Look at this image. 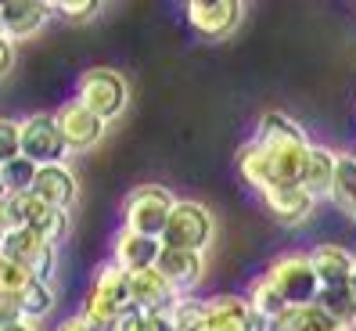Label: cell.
Returning a JSON list of instances; mask_svg holds the SVG:
<instances>
[{
    "instance_id": "cell-1",
    "label": "cell",
    "mask_w": 356,
    "mask_h": 331,
    "mask_svg": "<svg viewBox=\"0 0 356 331\" xmlns=\"http://www.w3.org/2000/svg\"><path fill=\"white\" fill-rule=\"evenodd\" d=\"M252 140L259 144L274 184H299L313 140L306 137V130L299 127L296 119H288L284 112H266L259 119Z\"/></svg>"
},
{
    "instance_id": "cell-2",
    "label": "cell",
    "mask_w": 356,
    "mask_h": 331,
    "mask_svg": "<svg viewBox=\"0 0 356 331\" xmlns=\"http://www.w3.org/2000/svg\"><path fill=\"white\" fill-rule=\"evenodd\" d=\"M134 309V296H130V274H122L115 263L97 266V274L87 288L83 299V317L97 328H115L122 317Z\"/></svg>"
},
{
    "instance_id": "cell-3",
    "label": "cell",
    "mask_w": 356,
    "mask_h": 331,
    "mask_svg": "<svg viewBox=\"0 0 356 331\" xmlns=\"http://www.w3.org/2000/svg\"><path fill=\"white\" fill-rule=\"evenodd\" d=\"M76 101L83 108H90L97 119L104 122H115L122 112H127V101H130V90H127V79L115 69H104V65H94L79 76L76 83Z\"/></svg>"
},
{
    "instance_id": "cell-4",
    "label": "cell",
    "mask_w": 356,
    "mask_h": 331,
    "mask_svg": "<svg viewBox=\"0 0 356 331\" xmlns=\"http://www.w3.org/2000/svg\"><path fill=\"white\" fill-rule=\"evenodd\" d=\"M173 205H177V195L170 188H162V184H140V188L130 191L127 205H122V227L162 241V231L170 223Z\"/></svg>"
},
{
    "instance_id": "cell-5",
    "label": "cell",
    "mask_w": 356,
    "mask_h": 331,
    "mask_svg": "<svg viewBox=\"0 0 356 331\" xmlns=\"http://www.w3.org/2000/svg\"><path fill=\"white\" fill-rule=\"evenodd\" d=\"M263 277L277 288V296L288 306H313L317 296H321V281H317V274H313L309 252H284V256H277L274 263L266 266Z\"/></svg>"
},
{
    "instance_id": "cell-6",
    "label": "cell",
    "mask_w": 356,
    "mask_h": 331,
    "mask_svg": "<svg viewBox=\"0 0 356 331\" xmlns=\"http://www.w3.org/2000/svg\"><path fill=\"white\" fill-rule=\"evenodd\" d=\"M213 234H216L213 213L195 198H177L173 213H170V223H165V231H162V245L205 252V245L213 241Z\"/></svg>"
},
{
    "instance_id": "cell-7",
    "label": "cell",
    "mask_w": 356,
    "mask_h": 331,
    "mask_svg": "<svg viewBox=\"0 0 356 331\" xmlns=\"http://www.w3.org/2000/svg\"><path fill=\"white\" fill-rule=\"evenodd\" d=\"M18 152H22V159H29L33 166L65 162L69 148H65V140H61L54 112H33L26 119H18Z\"/></svg>"
},
{
    "instance_id": "cell-8",
    "label": "cell",
    "mask_w": 356,
    "mask_h": 331,
    "mask_svg": "<svg viewBox=\"0 0 356 331\" xmlns=\"http://www.w3.org/2000/svg\"><path fill=\"white\" fill-rule=\"evenodd\" d=\"M0 252H4L8 259H15L18 266H26L36 281H51L54 271H58V245L44 241L36 231H29V227H15V231H8Z\"/></svg>"
},
{
    "instance_id": "cell-9",
    "label": "cell",
    "mask_w": 356,
    "mask_h": 331,
    "mask_svg": "<svg viewBox=\"0 0 356 331\" xmlns=\"http://www.w3.org/2000/svg\"><path fill=\"white\" fill-rule=\"evenodd\" d=\"M245 8L238 0H191L187 4V22L205 40H223L241 26Z\"/></svg>"
},
{
    "instance_id": "cell-10",
    "label": "cell",
    "mask_w": 356,
    "mask_h": 331,
    "mask_svg": "<svg viewBox=\"0 0 356 331\" xmlns=\"http://www.w3.org/2000/svg\"><path fill=\"white\" fill-rule=\"evenodd\" d=\"M155 271L170 281V288L177 296H191L195 288L205 281V252H195V248H173L162 245Z\"/></svg>"
},
{
    "instance_id": "cell-11",
    "label": "cell",
    "mask_w": 356,
    "mask_h": 331,
    "mask_svg": "<svg viewBox=\"0 0 356 331\" xmlns=\"http://www.w3.org/2000/svg\"><path fill=\"white\" fill-rule=\"evenodd\" d=\"M54 122L61 130V140H65L69 152H90L94 144H101L104 130H108V122L97 119L90 108H83L79 101H69V105H61L54 112Z\"/></svg>"
},
{
    "instance_id": "cell-12",
    "label": "cell",
    "mask_w": 356,
    "mask_h": 331,
    "mask_svg": "<svg viewBox=\"0 0 356 331\" xmlns=\"http://www.w3.org/2000/svg\"><path fill=\"white\" fill-rule=\"evenodd\" d=\"M205 331H274L248 309L245 296H209L205 299Z\"/></svg>"
},
{
    "instance_id": "cell-13",
    "label": "cell",
    "mask_w": 356,
    "mask_h": 331,
    "mask_svg": "<svg viewBox=\"0 0 356 331\" xmlns=\"http://www.w3.org/2000/svg\"><path fill=\"white\" fill-rule=\"evenodd\" d=\"M51 4L47 0H4L0 4V36L18 44V40L36 36L51 22Z\"/></svg>"
},
{
    "instance_id": "cell-14",
    "label": "cell",
    "mask_w": 356,
    "mask_h": 331,
    "mask_svg": "<svg viewBox=\"0 0 356 331\" xmlns=\"http://www.w3.org/2000/svg\"><path fill=\"white\" fill-rule=\"evenodd\" d=\"M263 205L270 209V216H277L284 227H299L313 216L317 209V198H313L302 184H274V188L259 191Z\"/></svg>"
},
{
    "instance_id": "cell-15",
    "label": "cell",
    "mask_w": 356,
    "mask_h": 331,
    "mask_svg": "<svg viewBox=\"0 0 356 331\" xmlns=\"http://www.w3.org/2000/svg\"><path fill=\"white\" fill-rule=\"evenodd\" d=\"M162 252V241L148 238V234H137V231H122L112 241V263L119 266L122 274H140V271H155Z\"/></svg>"
},
{
    "instance_id": "cell-16",
    "label": "cell",
    "mask_w": 356,
    "mask_h": 331,
    "mask_svg": "<svg viewBox=\"0 0 356 331\" xmlns=\"http://www.w3.org/2000/svg\"><path fill=\"white\" fill-rule=\"evenodd\" d=\"M29 191H33L40 202H44V205H51V209L69 213L72 205H76L79 184H76V173L69 170L65 162H54V166H40Z\"/></svg>"
},
{
    "instance_id": "cell-17",
    "label": "cell",
    "mask_w": 356,
    "mask_h": 331,
    "mask_svg": "<svg viewBox=\"0 0 356 331\" xmlns=\"http://www.w3.org/2000/svg\"><path fill=\"white\" fill-rule=\"evenodd\" d=\"M309 263H313V274H317L321 288H346L353 266H356V256H353V248L339 241H321L317 248H309Z\"/></svg>"
},
{
    "instance_id": "cell-18",
    "label": "cell",
    "mask_w": 356,
    "mask_h": 331,
    "mask_svg": "<svg viewBox=\"0 0 356 331\" xmlns=\"http://www.w3.org/2000/svg\"><path fill=\"white\" fill-rule=\"evenodd\" d=\"M334 162H339V152L327 148V144H313L309 155H306V166H302V177L299 184L313 195V198H327L331 195V180H334Z\"/></svg>"
},
{
    "instance_id": "cell-19",
    "label": "cell",
    "mask_w": 356,
    "mask_h": 331,
    "mask_svg": "<svg viewBox=\"0 0 356 331\" xmlns=\"http://www.w3.org/2000/svg\"><path fill=\"white\" fill-rule=\"evenodd\" d=\"M130 296H134V309H170L180 299L159 271L130 274Z\"/></svg>"
},
{
    "instance_id": "cell-20",
    "label": "cell",
    "mask_w": 356,
    "mask_h": 331,
    "mask_svg": "<svg viewBox=\"0 0 356 331\" xmlns=\"http://www.w3.org/2000/svg\"><path fill=\"white\" fill-rule=\"evenodd\" d=\"M346 216L356 220V155L339 152L334 162V180H331V195H327Z\"/></svg>"
},
{
    "instance_id": "cell-21",
    "label": "cell",
    "mask_w": 356,
    "mask_h": 331,
    "mask_svg": "<svg viewBox=\"0 0 356 331\" xmlns=\"http://www.w3.org/2000/svg\"><path fill=\"white\" fill-rule=\"evenodd\" d=\"M248 309L259 317V321H266V324H277L284 314H288V302L277 296V288L270 284L266 277H256L252 281V288H248Z\"/></svg>"
},
{
    "instance_id": "cell-22",
    "label": "cell",
    "mask_w": 356,
    "mask_h": 331,
    "mask_svg": "<svg viewBox=\"0 0 356 331\" xmlns=\"http://www.w3.org/2000/svg\"><path fill=\"white\" fill-rule=\"evenodd\" d=\"M274 331H342V328L313 302V306H288V314L274 324Z\"/></svg>"
},
{
    "instance_id": "cell-23",
    "label": "cell",
    "mask_w": 356,
    "mask_h": 331,
    "mask_svg": "<svg viewBox=\"0 0 356 331\" xmlns=\"http://www.w3.org/2000/svg\"><path fill=\"white\" fill-rule=\"evenodd\" d=\"M238 173H241V180L248 184V188H256V191L274 188L270 166H266V159H263V152H259L256 140H248L245 148H238Z\"/></svg>"
},
{
    "instance_id": "cell-24",
    "label": "cell",
    "mask_w": 356,
    "mask_h": 331,
    "mask_svg": "<svg viewBox=\"0 0 356 331\" xmlns=\"http://www.w3.org/2000/svg\"><path fill=\"white\" fill-rule=\"evenodd\" d=\"M54 284L51 281H33L22 296H18V309H22V321L29 324H40L44 317H51L54 309Z\"/></svg>"
},
{
    "instance_id": "cell-25",
    "label": "cell",
    "mask_w": 356,
    "mask_h": 331,
    "mask_svg": "<svg viewBox=\"0 0 356 331\" xmlns=\"http://www.w3.org/2000/svg\"><path fill=\"white\" fill-rule=\"evenodd\" d=\"M317 306H321L342 331H353V328H356V302H353V296H349V288H321Z\"/></svg>"
},
{
    "instance_id": "cell-26",
    "label": "cell",
    "mask_w": 356,
    "mask_h": 331,
    "mask_svg": "<svg viewBox=\"0 0 356 331\" xmlns=\"http://www.w3.org/2000/svg\"><path fill=\"white\" fill-rule=\"evenodd\" d=\"M170 328L173 331H205V299H195V296H180L170 309Z\"/></svg>"
},
{
    "instance_id": "cell-27",
    "label": "cell",
    "mask_w": 356,
    "mask_h": 331,
    "mask_svg": "<svg viewBox=\"0 0 356 331\" xmlns=\"http://www.w3.org/2000/svg\"><path fill=\"white\" fill-rule=\"evenodd\" d=\"M36 277L26 271V266H18L15 259H8L0 252V299H18L33 284Z\"/></svg>"
},
{
    "instance_id": "cell-28",
    "label": "cell",
    "mask_w": 356,
    "mask_h": 331,
    "mask_svg": "<svg viewBox=\"0 0 356 331\" xmlns=\"http://www.w3.org/2000/svg\"><path fill=\"white\" fill-rule=\"evenodd\" d=\"M36 170L40 166H33L29 159H11L8 166H0V180H4V188H8V195H26L29 188H33V180H36Z\"/></svg>"
},
{
    "instance_id": "cell-29",
    "label": "cell",
    "mask_w": 356,
    "mask_h": 331,
    "mask_svg": "<svg viewBox=\"0 0 356 331\" xmlns=\"http://www.w3.org/2000/svg\"><path fill=\"white\" fill-rule=\"evenodd\" d=\"M112 331H173L165 309H130Z\"/></svg>"
},
{
    "instance_id": "cell-30",
    "label": "cell",
    "mask_w": 356,
    "mask_h": 331,
    "mask_svg": "<svg viewBox=\"0 0 356 331\" xmlns=\"http://www.w3.org/2000/svg\"><path fill=\"white\" fill-rule=\"evenodd\" d=\"M51 11L61 15V18H69V22H90V18L101 11V4L97 0H54Z\"/></svg>"
},
{
    "instance_id": "cell-31",
    "label": "cell",
    "mask_w": 356,
    "mask_h": 331,
    "mask_svg": "<svg viewBox=\"0 0 356 331\" xmlns=\"http://www.w3.org/2000/svg\"><path fill=\"white\" fill-rule=\"evenodd\" d=\"M18 119H4L0 115V166H8L11 159H18Z\"/></svg>"
},
{
    "instance_id": "cell-32",
    "label": "cell",
    "mask_w": 356,
    "mask_h": 331,
    "mask_svg": "<svg viewBox=\"0 0 356 331\" xmlns=\"http://www.w3.org/2000/svg\"><path fill=\"white\" fill-rule=\"evenodd\" d=\"M18 321H22L18 299H0V328H4V324H18Z\"/></svg>"
},
{
    "instance_id": "cell-33",
    "label": "cell",
    "mask_w": 356,
    "mask_h": 331,
    "mask_svg": "<svg viewBox=\"0 0 356 331\" xmlns=\"http://www.w3.org/2000/svg\"><path fill=\"white\" fill-rule=\"evenodd\" d=\"M58 331H108V328H97V324H90L83 314H76V317H69L65 324H61Z\"/></svg>"
},
{
    "instance_id": "cell-34",
    "label": "cell",
    "mask_w": 356,
    "mask_h": 331,
    "mask_svg": "<svg viewBox=\"0 0 356 331\" xmlns=\"http://www.w3.org/2000/svg\"><path fill=\"white\" fill-rule=\"evenodd\" d=\"M15 65V44L0 36V76H8V69Z\"/></svg>"
},
{
    "instance_id": "cell-35",
    "label": "cell",
    "mask_w": 356,
    "mask_h": 331,
    "mask_svg": "<svg viewBox=\"0 0 356 331\" xmlns=\"http://www.w3.org/2000/svg\"><path fill=\"white\" fill-rule=\"evenodd\" d=\"M0 331H40L36 324H29V321H18V324H4Z\"/></svg>"
},
{
    "instance_id": "cell-36",
    "label": "cell",
    "mask_w": 356,
    "mask_h": 331,
    "mask_svg": "<svg viewBox=\"0 0 356 331\" xmlns=\"http://www.w3.org/2000/svg\"><path fill=\"white\" fill-rule=\"evenodd\" d=\"M346 288H349V296H353V302H356V266H353V274H349V284H346Z\"/></svg>"
},
{
    "instance_id": "cell-37",
    "label": "cell",
    "mask_w": 356,
    "mask_h": 331,
    "mask_svg": "<svg viewBox=\"0 0 356 331\" xmlns=\"http://www.w3.org/2000/svg\"><path fill=\"white\" fill-rule=\"evenodd\" d=\"M4 234H8V220H4V213H0V245H4Z\"/></svg>"
},
{
    "instance_id": "cell-38",
    "label": "cell",
    "mask_w": 356,
    "mask_h": 331,
    "mask_svg": "<svg viewBox=\"0 0 356 331\" xmlns=\"http://www.w3.org/2000/svg\"><path fill=\"white\" fill-rule=\"evenodd\" d=\"M8 202V188H4V180H0V205Z\"/></svg>"
},
{
    "instance_id": "cell-39",
    "label": "cell",
    "mask_w": 356,
    "mask_h": 331,
    "mask_svg": "<svg viewBox=\"0 0 356 331\" xmlns=\"http://www.w3.org/2000/svg\"><path fill=\"white\" fill-rule=\"evenodd\" d=\"M353 155H356V152H353Z\"/></svg>"
}]
</instances>
